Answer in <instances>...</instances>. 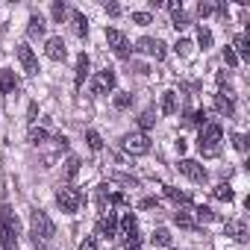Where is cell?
I'll use <instances>...</instances> for the list:
<instances>
[{
  "mask_svg": "<svg viewBox=\"0 0 250 250\" xmlns=\"http://www.w3.org/2000/svg\"><path fill=\"white\" fill-rule=\"evenodd\" d=\"M221 142H224V127L218 121H206L203 127H200V136H197V150L200 156L212 159L221 153Z\"/></svg>",
  "mask_w": 250,
  "mask_h": 250,
  "instance_id": "cell-1",
  "label": "cell"
},
{
  "mask_svg": "<svg viewBox=\"0 0 250 250\" xmlns=\"http://www.w3.org/2000/svg\"><path fill=\"white\" fill-rule=\"evenodd\" d=\"M18 235H21L18 215L12 212V206H3L0 209V244H3V250H18Z\"/></svg>",
  "mask_w": 250,
  "mask_h": 250,
  "instance_id": "cell-2",
  "label": "cell"
},
{
  "mask_svg": "<svg viewBox=\"0 0 250 250\" xmlns=\"http://www.w3.org/2000/svg\"><path fill=\"white\" fill-rule=\"evenodd\" d=\"M30 229H33V241H36V244H39V241H50V238L56 235V224H53L50 215L42 212V209H33V215H30Z\"/></svg>",
  "mask_w": 250,
  "mask_h": 250,
  "instance_id": "cell-3",
  "label": "cell"
},
{
  "mask_svg": "<svg viewBox=\"0 0 250 250\" xmlns=\"http://www.w3.org/2000/svg\"><path fill=\"white\" fill-rule=\"evenodd\" d=\"M83 203H85V194H83L80 188H74V186H59V191H56V206H59L65 215L80 212Z\"/></svg>",
  "mask_w": 250,
  "mask_h": 250,
  "instance_id": "cell-4",
  "label": "cell"
},
{
  "mask_svg": "<svg viewBox=\"0 0 250 250\" xmlns=\"http://www.w3.org/2000/svg\"><path fill=\"white\" fill-rule=\"evenodd\" d=\"M121 145H124V150L133 153V156L150 153V136H147V133H127V136L121 139Z\"/></svg>",
  "mask_w": 250,
  "mask_h": 250,
  "instance_id": "cell-5",
  "label": "cell"
},
{
  "mask_svg": "<svg viewBox=\"0 0 250 250\" xmlns=\"http://www.w3.org/2000/svg\"><path fill=\"white\" fill-rule=\"evenodd\" d=\"M106 44L112 47V53L118 56V59H130V42H127V36H124L121 30H106Z\"/></svg>",
  "mask_w": 250,
  "mask_h": 250,
  "instance_id": "cell-6",
  "label": "cell"
},
{
  "mask_svg": "<svg viewBox=\"0 0 250 250\" xmlns=\"http://www.w3.org/2000/svg\"><path fill=\"white\" fill-rule=\"evenodd\" d=\"M115 88V71L106 68V71H97L94 80H91V97H103Z\"/></svg>",
  "mask_w": 250,
  "mask_h": 250,
  "instance_id": "cell-7",
  "label": "cell"
},
{
  "mask_svg": "<svg viewBox=\"0 0 250 250\" xmlns=\"http://www.w3.org/2000/svg\"><path fill=\"white\" fill-rule=\"evenodd\" d=\"M133 50L145 53V56H153V59H165V53H168V47H165L162 39H139Z\"/></svg>",
  "mask_w": 250,
  "mask_h": 250,
  "instance_id": "cell-8",
  "label": "cell"
},
{
  "mask_svg": "<svg viewBox=\"0 0 250 250\" xmlns=\"http://www.w3.org/2000/svg\"><path fill=\"white\" fill-rule=\"evenodd\" d=\"M177 168H180V174H183V177H188V180H191V183H197V186H203V183L209 180L206 168H203L200 162H194V159H183Z\"/></svg>",
  "mask_w": 250,
  "mask_h": 250,
  "instance_id": "cell-9",
  "label": "cell"
},
{
  "mask_svg": "<svg viewBox=\"0 0 250 250\" xmlns=\"http://www.w3.org/2000/svg\"><path fill=\"white\" fill-rule=\"evenodd\" d=\"M215 109L224 118H232V112H235V94H232V88H224L221 85V91L215 94Z\"/></svg>",
  "mask_w": 250,
  "mask_h": 250,
  "instance_id": "cell-10",
  "label": "cell"
},
{
  "mask_svg": "<svg viewBox=\"0 0 250 250\" xmlns=\"http://www.w3.org/2000/svg\"><path fill=\"white\" fill-rule=\"evenodd\" d=\"M97 235H103V238L118 235V215H115L112 209L100 215V221H97Z\"/></svg>",
  "mask_w": 250,
  "mask_h": 250,
  "instance_id": "cell-11",
  "label": "cell"
},
{
  "mask_svg": "<svg viewBox=\"0 0 250 250\" xmlns=\"http://www.w3.org/2000/svg\"><path fill=\"white\" fill-rule=\"evenodd\" d=\"M18 59H21V65H24V71H27L30 77L39 74V59H36V53H33L30 44H18Z\"/></svg>",
  "mask_w": 250,
  "mask_h": 250,
  "instance_id": "cell-12",
  "label": "cell"
},
{
  "mask_svg": "<svg viewBox=\"0 0 250 250\" xmlns=\"http://www.w3.org/2000/svg\"><path fill=\"white\" fill-rule=\"evenodd\" d=\"M44 53H47V59H53V62H65V56H68V47H65L62 36H53V39H47V47H44Z\"/></svg>",
  "mask_w": 250,
  "mask_h": 250,
  "instance_id": "cell-13",
  "label": "cell"
},
{
  "mask_svg": "<svg viewBox=\"0 0 250 250\" xmlns=\"http://www.w3.org/2000/svg\"><path fill=\"white\" fill-rule=\"evenodd\" d=\"M88 68H91V59H88L85 53H80V56H77V68H74V85H77V88H83V83H85V77H88Z\"/></svg>",
  "mask_w": 250,
  "mask_h": 250,
  "instance_id": "cell-14",
  "label": "cell"
},
{
  "mask_svg": "<svg viewBox=\"0 0 250 250\" xmlns=\"http://www.w3.org/2000/svg\"><path fill=\"white\" fill-rule=\"evenodd\" d=\"M21 80L15 77V71H0V91L9 94V91H18Z\"/></svg>",
  "mask_w": 250,
  "mask_h": 250,
  "instance_id": "cell-15",
  "label": "cell"
},
{
  "mask_svg": "<svg viewBox=\"0 0 250 250\" xmlns=\"http://www.w3.org/2000/svg\"><path fill=\"white\" fill-rule=\"evenodd\" d=\"M224 229H227V235H232L235 241H247V224H244V221H227Z\"/></svg>",
  "mask_w": 250,
  "mask_h": 250,
  "instance_id": "cell-16",
  "label": "cell"
},
{
  "mask_svg": "<svg viewBox=\"0 0 250 250\" xmlns=\"http://www.w3.org/2000/svg\"><path fill=\"white\" fill-rule=\"evenodd\" d=\"M133 232H136V215L127 212V215L118 221V235H121V238H130Z\"/></svg>",
  "mask_w": 250,
  "mask_h": 250,
  "instance_id": "cell-17",
  "label": "cell"
},
{
  "mask_svg": "<svg viewBox=\"0 0 250 250\" xmlns=\"http://www.w3.org/2000/svg\"><path fill=\"white\" fill-rule=\"evenodd\" d=\"M71 24H74V33H77L80 39H85V36H88V18H85L80 9H74V12H71Z\"/></svg>",
  "mask_w": 250,
  "mask_h": 250,
  "instance_id": "cell-18",
  "label": "cell"
},
{
  "mask_svg": "<svg viewBox=\"0 0 250 250\" xmlns=\"http://www.w3.org/2000/svg\"><path fill=\"white\" fill-rule=\"evenodd\" d=\"M180 106V94L177 91H165L162 94V115H174Z\"/></svg>",
  "mask_w": 250,
  "mask_h": 250,
  "instance_id": "cell-19",
  "label": "cell"
},
{
  "mask_svg": "<svg viewBox=\"0 0 250 250\" xmlns=\"http://www.w3.org/2000/svg\"><path fill=\"white\" fill-rule=\"evenodd\" d=\"M232 53L241 56V59H250V39H247V36H235V42H232Z\"/></svg>",
  "mask_w": 250,
  "mask_h": 250,
  "instance_id": "cell-20",
  "label": "cell"
},
{
  "mask_svg": "<svg viewBox=\"0 0 250 250\" xmlns=\"http://www.w3.org/2000/svg\"><path fill=\"white\" fill-rule=\"evenodd\" d=\"M183 124H186V127H203V124H206V109H194V112H188V115L183 118Z\"/></svg>",
  "mask_w": 250,
  "mask_h": 250,
  "instance_id": "cell-21",
  "label": "cell"
},
{
  "mask_svg": "<svg viewBox=\"0 0 250 250\" xmlns=\"http://www.w3.org/2000/svg\"><path fill=\"white\" fill-rule=\"evenodd\" d=\"M44 27H47V24H44L42 15H30V27H27V33H30L33 39H42V36H44Z\"/></svg>",
  "mask_w": 250,
  "mask_h": 250,
  "instance_id": "cell-22",
  "label": "cell"
},
{
  "mask_svg": "<svg viewBox=\"0 0 250 250\" xmlns=\"http://www.w3.org/2000/svg\"><path fill=\"white\" fill-rule=\"evenodd\" d=\"M150 244H153V247H168V244H171V232H168L165 227L153 229V235H150Z\"/></svg>",
  "mask_w": 250,
  "mask_h": 250,
  "instance_id": "cell-23",
  "label": "cell"
},
{
  "mask_svg": "<svg viewBox=\"0 0 250 250\" xmlns=\"http://www.w3.org/2000/svg\"><path fill=\"white\" fill-rule=\"evenodd\" d=\"M197 221H200V224H212V221H218V215H215L209 206H197V209H194V224H197Z\"/></svg>",
  "mask_w": 250,
  "mask_h": 250,
  "instance_id": "cell-24",
  "label": "cell"
},
{
  "mask_svg": "<svg viewBox=\"0 0 250 250\" xmlns=\"http://www.w3.org/2000/svg\"><path fill=\"white\" fill-rule=\"evenodd\" d=\"M215 200H224V203H232V197H235V191L227 186V183H221V186H215Z\"/></svg>",
  "mask_w": 250,
  "mask_h": 250,
  "instance_id": "cell-25",
  "label": "cell"
},
{
  "mask_svg": "<svg viewBox=\"0 0 250 250\" xmlns=\"http://www.w3.org/2000/svg\"><path fill=\"white\" fill-rule=\"evenodd\" d=\"M153 124H156V109H145V112L139 115V127H142V133L150 130Z\"/></svg>",
  "mask_w": 250,
  "mask_h": 250,
  "instance_id": "cell-26",
  "label": "cell"
},
{
  "mask_svg": "<svg viewBox=\"0 0 250 250\" xmlns=\"http://www.w3.org/2000/svg\"><path fill=\"white\" fill-rule=\"evenodd\" d=\"M27 139H30V145H44L50 136H47L44 127H30V136H27Z\"/></svg>",
  "mask_w": 250,
  "mask_h": 250,
  "instance_id": "cell-27",
  "label": "cell"
},
{
  "mask_svg": "<svg viewBox=\"0 0 250 250\" xmlns=\"http://www.w3.org/2000/svg\"><path fill=\"white\" fill-rule=\"evenodd\" d=\"M171 27L186 30V27H188V15H186L183 9H174V12H171Z\"/></svg>",
  "mask_w": 250,
  "mask_h": 250,
  "instance_id": "cell-28",
  "label": "cell"
},
{
  "mask_svg": "<svg viewBox=\"0 0 250 250\" xmlns=\"http://www.w3.org/2000/svg\"><path fill=\"white\" fill-rule=\"evenodd\" d=\"M80 174V156H68L65 162V180H74Z\"/></svg>",
  "mask_w": 250,
  "mask_h": 250,
  "instance_id": "cell-29",
  "label": "cell"
},
{
  "mask_svg": "<svg viewBox=\"0 0 250 250\" xmlns=\"http://www.w3.org/2000/svg\"><path fill=\"white\" fill-rule=\"evenodd\" d=\"M165 194H168L174 203H180V206H186V203H188V194H186V191H180V188H174V186H165Z\"/></svg>",
  "mask_w": 250,
  "mask_h": 250,
  "instance_id": "cell-30",
  "label": "cell"
},
{
  "mask_svg": "<svg viewBox=\"0 0 250 250\" xmlns=\"http://www.w3.org/2000/svg\"><path fill=\"white\" fill-rule=\"evenodd\" d=\"M174 221H177L180 227H186V229H191V227H194V218H191V212H188V209H177Z\"/></svg>",
  "mask_w": 250,
  "mask_h": 250,
  "instance_id": "cell-31",
  "label": "cell"
},
{
  "mask_svg": "<svg viewBox=\"0 0 250 250\" xmlns=\"http://www.w3.org/2000/svg\"><path fill=\"white\" fill-rule=\"evenodd\" d=\"M130 106H133V94H130V91L115 94V109H121V112H124V109H130Z\"/></svg>",
  "mask_w": 250,
  "mask_h": 250,
  "instance_id": "cell-32",
  "label": "cell"
},
{
  "mask_svg": "<svg viewBox=\"0 0 250 250\" xmlns=\"http://www.w3.org/2000/svg\"><path fill=\"white\" fill-rule=\"evenodd\" d=\"M197 44H200L203 50H209V47H212V33H209L206 27H197Z\"/></svg>",
  "mask_w": 250,
  "mask_h": 250,
  "instance_id": "cell-33",
  "label": "cell"
},
{
  "mask_svg": "<svg viewBox=\"0 0 250 250\" xmlns=\"http://www.w3.org/2000/svg\"><path fill=\"white\" fill-rule=\"evenodd\" d=\"M85 142H88L91 150H103V139H100L97 130H88V133H85Z\"/></svg>",
  "mask_w": 250,
  "mask_h": 250,
  "instance_id": "cell-34",
  "label": "cell"
},
{
  "mask_svg": "<svg viewBox=\"0 0 250 250\" xmlns=\"http://www.w3.org/2000/svg\"><path fill=\"white\" fill-rule=\"evenodd\" d=\"M191 47H194V44H191L188 39H180V42L174 44V50H177V56H191Z\"/></svg>",
  "mask_w": 250,
  "mask_h": 250,
  "instance_id": "cell-35",
  "label": "cell"
},
{
  "mask_svg": "<svg viewBox=\"0 0 250 250\" xmlns=\"http://www.w3.org/2000/svg\"><path fill=\"white\" fill-rule=\"evenodd\" d=\"M106 203H109V206H127V194H121V191H109Z\"/></svg>",
  "mask_w": 250,
  "mask_h": 250,
  "instance_id": "cell-36",
  "label": "cell"
},
{
  "mask_svg": "<svg viewBox=\"0 0 250 250\" xmlns=\"http://www.w3.org/2000/svg\"><path fill=\"white\" fill-rule=\"evenodd\" d=\"M50 15H53V21H62V18L68 15V6L62 3V0H56V3H53V9H50Z\"/></svg>",
  "mask_w": 250,
  "mask_h": 250,
  "instance_id": "cell-37",
  "label": "cell"
},
{
  "mask_svg": "<svg viewBox=\"0 0 250 250\" xmlns=\"http://www.w3.org/2000/svg\"><path fill=\"white\" fill-rule=\"evenodd\" d=\"M133 24L147 27V24H153V18H150V12H133Z\"/></svg>",
  "mask_w": 250,
  "mask_h": 250,
  "instance_id": "cell-38",
  "label": "cell"
},
{
  "mask_svg": "<svg viewBox=\"0 0 250 250\" xmlns=\"http://www.w3.org/2000/svg\"><path fill=\"white\" fill-rule=\"evenodd\" d=\"M232 147H235L238 153H247V136H241V133H235V136H232Z\"/></svg>",
  "mask_w": 250,
  "mask_h": 250,
  "instance_id": "cell-39",
  "label": "cell"
},
{
  "mask_svg": "<svg viewBox=\"0 0 250 250\" xmlns=\"http://www.w3.org/2000/svg\"><path fill=\"white\" fill-rule=\"evenodd\" d=\"M80 250H97V235H85L80 241Z\"/></svg>",
  "mask_w": 250,
  "mask_h": 250,
  "instance_id": "cell-40",
  "label": "cell"
},
{
  "mask_svg": "<svg viewBox=\"0 0 250 250\" xmlns=\"http://www.w3.org/2000/svg\"><path fill=\"white\" fill-rule=\"evenodd\" d=\"M224 62H227L229 68H235V65H238V56L232 53V47H224Z\"/></svg>",
  "mask_w": 250,
  "mask_h": 250,
  "instance_id": "cell-41",
  "label": "cell"
},
{
  "mask_svg": "<svg viewBox=\"0 0 250 250\" xmlns=\"http://www.w3.org/2000/svg\"><path fill=\"white\" fill-rule=\"evenodd\" d=\"M212 12H215V6H212V3H197V15H200V18H209Z\"/></svg>",
  "mask_w": 250,
  "mask_h": 250,
  "instance_id": "cell-42",
  "label": "cell"
},
{
  "mask_svg": "<svg viewBox=\"0 0 250 250\" xmlns=\"http://www.w3.org/2000/svg\"><path fill=\"white\" fill-rule=\"evenodd\" d=\"M153 206H156V209H159V203H156V200H153V197H147V200H142V209H153Z\"/></svg>",
  "mask_w": 250,
  "mask_h": 250,
  "instance_id": "cell-43",
  "label": "cell"
},
{
  "mask_svg": "<svg viewBox=\"0 0 250 250\" xmlns=\"http://www.w3.org/2000/svg\"><path fill=\"white\" fill-rule=\"evenodd\" d=\"M106 12H109V15H121V6H118V3H109Z\"/></svg>",
  "mask_w": 250,
  "mask_h": 250,
  "instance_id": "cell-44",
  "label": "cell"
}]
</instances>
